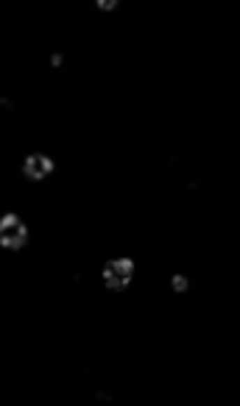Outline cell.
<instances>
[{
	"label": "cell",
	"instance_id": "cell-3",
	"mask_svg": "<svg viewBox=\"0 0 240 406\" xmlns=\"http://www.w3.org/2000/svg\"><path fill=\"white\" fill-rule=\"evenodd\" d=\"M50 170H53V164H50V159H47V156H31V159L25 162V175H28L31 181L45 178Z\"/></svg>",
	"mask_w": 240,
	"mask_h": 406
},
{
	"label": "cell",
	"instance_id": "cell-2",
	"mask_svg": "<svg viewBox=\"0 0 240 406\" xmlns=\"http://www.w3.org/2000/svg\"><path fill=\"white\" fill-rule=\"evenodd\" d=\"M103 276H106V284H109V287L120 290V287H126V284L131 281V276H134V265H131L128 259H114V262L106 265Z\"/></svg>",
	"mask_w": 240,
	"mask_h": 406
},
{
	"label": "cell",
	"instance_id": "cell-1",
	"mask_svg": "<svg viewBox=\"0 0 240 406\" xmlns=\"http://www.w3.org/2000/svg\"><path fill=\"white\" fill-rule=\"evenodd\" d=\"M22 242H25V226H22L20 217L8 214V217L0 223V245L14 251V248H22Z\"/></svg>",
	"mask_w": 240,
	"mask_h": 406
}]
</instances>
